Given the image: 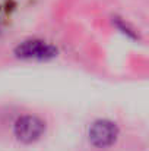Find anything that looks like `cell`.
I'll return each instance as SVG.
<instances>
[{
    "instance_id": "obj_2",
    "label": "cell",
    "mask_w": 149,
    "mask_h": 151,
    "mask_svg": "<svg viewBox=\"0 0 149 151\" xmlns=\"http://www.w3.org/2000/svg\"><path fill=\"white\" fill-rule=\"evenodd\" d=\"M44 128L41 119L35 116H24L15 123V135L22 142H34L41 138Z\"/></svg>"
},
{
    "instance_id": "obj_3",
    "label": "cell",
    "mask_w": 149,
    "mask_h": 151,
    "mask_svg": "<svg viewBox=\"0 0 149 151\" xmlns=\"http://www.w3.org/2000/svg\"><path fill=\"white\" fill-rule=\"evenodd\" d=\"M118 135V129L115 123L110 120H97L89 129V141L99 148H105L111 145Z\"/></svg>"
},
{
    "instance_id": "obj_1",
    "label": "cell",
    "mask_w": 149,
    "mask_h": 151,
    "mask_svg": "<svg viewBox=\"0 0 149 151\" xmlns=\"http://www.w3.org/2000/svg\"><path fill=\"white\" fill-rule=\"evenodd\" d=\"M15 54L21 59H38V60H47L57 54V49L50 46L41 40H28L21 43L16 49Z\"/></svg>"
},
{
    "instance_id": "obj_4",
    "label": "cell",
    "mask_w": 149,
    "mask_h": 151,
    "mask_svg": "<svg viewBox=\"0 0 149 151\" xmlns=\"http://www.w3.org/2000/svg\"><path fill=\"white\" fill-rule=\"evenodd\" d=\"M115 25H117V27H118V28H120V29L124 32V34H127V35H130V37L136 38V34H135V32H133V31H132V29L127 27V25H124V22H123V21H120L118 18H115Z\"/></svg>"
}]
</instances>
